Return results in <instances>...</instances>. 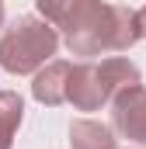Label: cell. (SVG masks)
<instances>
[{
	"label": "cell",
	"instance_id": "1",
	"mask_svg": "<svg viewBox=\"0 0 146 149\" xmlns=\"http://www.w3.org/2000/svg\"><path fill=\"white\" fill-rule=\"evenodd\" d=\"M38 14L66 35L73 56H108L125 52L139 42L136 10L105 0H35Z\"/></svg>",
	"mask_w": 146,
	"mask_h": 149
},
{
	"label": "cell",
	"instance_id": "2",
	"mask_svg": "<svg viewBox=\"0 0 146 149\" xmlns=\"http://www.w3.org/2000/svg\"><path fill=\"white\" fill-rule=\"evenodd\" d=\"M139 80H143L139 66L122 56H111L101 63H77L66 76V101L77 111H101L118 90L136 87Z\"/></svg>",
	"mask_w": 146,
	"mask_h": 149
},
{
	"label": "cell",
	"instance_id": "3",
	"mask_svg": "<svg viewBox=\"0 0 146 149\" xmlns=\"http://www.w3.org/2000/svg\"><path fill=\"white\" fill-rule=\"evenodd\" d=\"M59 49V31L35 14H21L11 21V28L0 35V66L14 76L35 73L56 56Z\"/></svg>",
	"mask_w": 146,
	"mask_h": 149
},
{
	"label": "cell",
	"instance_id": "4",
	"mask_svg": "<svg viewBox=\"0 0 146 149\" xmlns=\"http://www.w3.org/2000/svg\"><path fill=\"white\" fill-rule=\"evenodd\" d=\"M111 104V132L146 149V87H125L108 101Z\"/></svg>",
	"mask_w": 146,
	"mask_h": 149
},
{
	"label": "cell",
	"instance_id": "5",
	"mask_svg": "<svg viewBox=\"0 0 146 149\" xmlns=\"http://www.w3.org/2000/svg\"><path fill=\"white\" fill-rule=\"evenodd\" d=\"M66 76H70V63H45L35 70V83H32V97L45 108H56L66 101Z\"/></svg>",
	"mask_w": 146,
	"mask_h": 149
},
{
	"label": "cell",
	"instance_id": "6",
	"mask_svg": "<svg viewBox=\"0 0 146 149\" xmlns=\"http://www.w3.org/2000/svg\"><path fill=\"white\" fill-rule=\"evenodd\" d=\"M115 132L101 121H91V118H77L70 125V149H118L115 146Z\"/></svg>",
	"mask_w": 146,
	"mask_h": 149
},
{
	"label": "cell",
	"instance_id": "7",
	"mask_svg": "<svg viewBox=\"0 0 146 149\" xmlns=\"http://www.w3.org/2000/svg\"><path fill=\"white\" fill-rule=\"evenodd\" d=\"M25 118V101L18 90H0V149L14 146V135H18V125Z\"/></svg>",
	"mask_w": 146,
	"mask_h": 149
},
{
	"label": "cell",
	"instance_id": "8",
	"mask_svg": "<svg viewBox=\"0 0 146 149\" xmlns=\"http://www.w3.org/2000/svg\"><path fill=\"white\" fill-rule=\"evenodd\" d=\"M136 21H139V38H146V7L136 10Z\"/></svg>",
	"mask_w": 146,
	"mask_h": 149
},
{
	"label": "cell",
	"instance_id": "9",
	"mask_svg": "<svg viewBox=\"0 0 146 149\" xmlns=\"http://www.w3.org/2000/svg\"><path fill=\"white\" fill-rule=\"evenodd\" d=\"M4 17H7V10H4V0H0V28H4Z\"/></svg>",
	"mask_w": 146,
	"mask_h": 149
}]
</instances>
